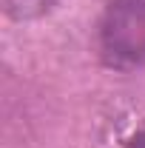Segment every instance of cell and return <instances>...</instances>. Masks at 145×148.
<instances>
[{"instance_id":"6da1fadb","label":"cell","mask_w":145,"mask_h":148,"mask_svg":"<svg viewBox=\"0 0 145 148\" xmlns=\"http://www.w3.org/2000/svg\"><path fill=\"white\" fill-rule=\"evenodd\" d=\"M100 51L111 69L145 66V0H111L100 20Z\"/></svg>"},{"instance_id":"7a4b0ae2","label":"cell","mask_w":145,"mask_h":148,"mask_svg":"<svg viewBox=\"0 0 145 148\" xmlns=\"http://www.w3.org/2000/svg\"><path fill=\"white\" fill-rule=\"evenodd\" d=\"M49 3L51 0H6L9 12L17 14V17H29L34 12H43V9H49Z\"/></svg>"},{"instance_id":"3957f363","label":"cell","mask_w":145,"mask_h":148,"mask_svg":"<svg viewBox=\"0 0 145 148\" xmlns=\"http://www.w3.org/2000/svg\"><path fill=\"white\" fill-rule=\"evenodd\" d=\"M125 148H145V131H140V134H137V137H134Z\"/></svg>"}]
</instances>
